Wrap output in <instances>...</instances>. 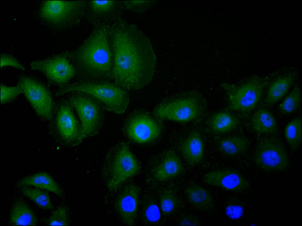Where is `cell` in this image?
I'll list each match as a JSON object with an SVG mask.
<instances>
[{"instance_id": "cell-8", "label": "cell", "mask_w": 302, "mask_h": 226, "mask_svg": "<svg viewBox=\"0 0 302 226\" xmlns=\"http://www.w3.org/2000/svg\"><path fill=\"white\" fill-rule=\"evenodd\" d=\"M266 81L254 75L240 85L226 82L220 84L228 96V107L232 110L248 112L260 101Z\"/></svg>"}, {"instance_id": "cell-34", "label": "cell", "mask_w": 302, "mask_h": 226, "mask_svg": "<svg viewBox=\"0 0 302 226\" xmlns=\"http://www.w3.org/2000/svg\"><path fill=\"white\" fill-rule=\"evenodd\" d=\"M225 213L229 218L233 219H237L243 216L244 208L239 202L232 200L226 205Z\"/></svg>"}, {"instance_id": "cell-28", "label": "cell", "mask_w": 302, "mask_h": 226, "mask_svg": "<svg viewBox=\"0 0 302 226\" xmlns=\"http://www.w3.org/2000/svg\"><path fill=\"white\" fill-rule=\"evenodd\" d=\"M179 197L172 187L164 189L160 195V208L162 213L168 215L173 213L179 205Z\"/></svg>"}, {"instance_id": "cell-36", "label": "cell", "mask_w": 302, "mask_h": 226, "mask_svg": "<svg viewBox=\"0 0 302 226\" xmlns=\"http://www.w3.org/2000/svg\"><path fill=\"white\" fill-rule=\"evenodd\" d=\"M178 224L180 225H198L201 224V221L196 217L186 215L180 219Z\"/></svg>"}, {"instance_id": "cell-23", "label": "cell", "mask_w": 302, "mask_h": 226, "mask_svg": "<svg viewBox=\"0 0 302 226\" xmlns=\"http://www.w3.org/2000/svg\"><path fill=\"white\" fill-rule=\"evenodd\" d=\"M252 127L258 135L273 134L277 132V125L273 114L264 108L258 109L252 119Z\"/></svg>"}, {"instance_id": "cell-24", "label": "cell", "mask_w": 302, "mask_h": 226, "mask_svg": "<svg viewBox=\"0 0 302 226\" xmlns=\"http://www.w3.org/2000/svg\"><path fill=\"white\" fill-rule=\"evenodd\" d=\"M10 221L15 225H36L37 220L30 207L23 201L18 200L12 206Z\"/></svg>"}, {"instance_id": "cell-5", "label": "cell", "mask_w": 302, "mask_h": 226, "mask_svg": "<svg viewBox=\"0 0 302 226\" xmlns=\"http://www.w3.org/2000/svg\"><path fill=\"white\" fill-rule=\"evenodd\" d=\"M141 168L139 161L128 145L120 142L108 153L103 174L107 188L116 190L125 181L138 173Z\"/></svg>"}, {"instance_id": "cell-6", "label": "cell", "mask_w": 302, "mask_h": 226, "mask_svg": "<svg viewBox=\"0 0 302 226\" xmlns=\"http://www.w3.org/2000/svg\"><path fill=\"white\" fill-rule=\"evenodd\" d=\"M123 131L130 141L139 144L155 143L163 131L162 120L144 110H136L125 120Z\"/></svg>"}, {"instance_id": "cell-30", "label": "cell", "mask_w": 302, "mask_h": 226, "mask_svg": "<svg viewBox=\"0 0 302 226\" xmlns=\"http://www.w3.org/2000/svg\"><path fill=\"white\" fill-rule=\"evenodd\" d=\"M301 98L300 88L296 85L279 104L280 111L283 114H289L294 112L299 107Z\"/></svg>"}, {"instance_id": "cell-12", "label": "cell", "mask_w": 302, "mask_h": 226, "mask_svg": "<svg viewBox=\"0 0 302 226\" xmlns=\"http://www.w3.org/2000/svg\"><path fill=\"white\" fill-rule=\"evenodd\" d=\"M69 60L67 52H65L33 61L29 66L32 70L44 74L53 83L64 86L75 74L74 67Z\"/></svg>"}, {"instance_id": "cell-25", "label": "cell", "mask_w": 302, "mask_h": 226, "mask_svg": "<svg viewBox=\"0 0 302 226\" xmlns=\"http://www.w3.org/2000/svg\"><path fill=\"white\" fill-rule=\"evenodd\" d=\"M249 145V141L246 138L239 136H232L219 140L217 147L222 154L235 156L245 153Z\"/></svg>"}, {"instance_id": "cell-1", "label": "cell", "mask_w": 302, "mask_h": 226, "mask_svg": "<svg viewBox=\"0 0 302 226\" xmlns=\"http://www.w3.org/2000/svg\"><path fill=\"white\" fill-rule=\"evenodd\" d=\"M113 54L112 79L127 90H137L152 81L157 57L146 35L136 25L121 18L110 25Z\"/></svg>"}, {"instance_id": "cell-13", "label": "cell", "mask_w": 302, "mask_h": 226, "mask_svg": "<svg viewBox=\"0 0 302 226\" xmlns=\"http://www.w3.org/2000/svg\"><path fill=\"white\" fill-rule=\"evenodd\" d=\"M69 102L60 104L56 112L55 126L61 139L69 145H78L80 124Z\"/></svg>"}, {"instance_id": "cell-7", "label": "cell", "mask_w": 302, "mask_h": 226, "mask_svg": "<svg viewBox=\"0 0 302 226\" xmlns=\"http://www.w3.org/2000/svg\"><path fill=\"white\" fill-rule=\"evenodd\" d=\"M80 120V133L78 144L85 139L97 134L101 129L104 108L96 100L81 92H76L69 98Z\"/></svg>"}, {"instance_id": "cell-4", "label": "cell", "mask_w": 302, "mask_h": 226, "mask_svg": "<svg viewBox=\"0 0 302 226\" xmlns=\"http://www.w3.org/2000/svg\"><path fill=\"white\" fill-rule=\"evenodd\" d=\"M206 105L204 98L199 92L187 91L162 100L155 107L153 114L162 120L188 123L200 118Z\"/></svg>"}, {"instance_id": "cell-11", "label": "cell", "mask_w": 302, "mask_h": 226, "mask_svg": "<svg viewBox=\"0 0 302 226\" xmlns=\"http://www.w3.org/2000/svg\"><path fill=\"white\" fill-rule=\"evenodd\" d=\"M254 161L259 168L269 171H283L289 164L285 148L278 139L274 138L264 139L259 143Z\"/></svg>"}, {"instance_id": "cell-22", "label": "cell", "mask_w": 302, "mask_h": 226, "mask_svg": "<svg viewBox=\"0 0 302 226\" xmlns=\"http://www.w3.org/2000/svg\"><path fill=\"white\" fill-rule=\"evenodd\" d=\"M239 122L238 118L230 113L219 111L209 117L207 125L214 134H224L234 130Z\"/></svg>"}, {"instance_id": "cell-3", "label": "cell", "mask_w": 302, "mask_h": 226, "mask_svg": "<svg viewBox=\"0 0 302 226\" xmlns=\"http://www.w3.org/2000/svg\"><path fill=\"white\" fill-rule=\"evenodd\" d=\"M69 92L86 94L98 101L105 109L117 114L126 111L130 101L127 90L115 83L106 81H87L66 85L58 90L55 95Z\"/></svg>"}, {"instance_id": "cell-15", "label": "cell", "mask_w": 302, "mask_h": 226, "mask_svg": "<svg viewBox=\"0 0 302 226\" xmlns=\"http://www.w3.org/2000/svg\"><path fill=\"white\" fill-rule=\"evenodd\" d=\"M140 187L131 183L119 193L115 202V208L123 222L133 225L137 217Z\"/></svg>"}, {"instance_id": "cell-2", "label": "cell", "mask_w": 302, "mask_h": 226, "mask_svg": "<svg viewBox=\"0 0 302 226\" xmlns=\"http://www.w3.org/2000/svg\"><path fill=\"white\" fill-rule=\"evenodd\" d=\"M111 25H96L90 36L76 50L67 52L78 71L89 81L112 79L113 54L110 42Z\"/></svg>"}, {"instance_id": "cell-35", "label": "cell", "mask_w": 302, "mask_h": 226, "mask_svg": "<svg viewBox=\"0 0 302 226\" xmlns=\"http://www.w3.org/2000/svg\"><path fill=\"white\" fill-rule=\"evenodd\" d=\"M12 67L15 69L24 71V66L14 56L7 53L1 54V68Z\"/></svg>"}, {"instance_id": "cell-17", "label": "cell", "mask_w": 302, "mask_h": 226, "mask_svg": "<svg viewBox=\"0 0 302 226\" xmlns=\"http://www.w3.org/2000/svg\"><path fill=\"white\" fill-rule=\"evenodd\" d=\"M89 8L96 19V25L108 24L110 20L114 23L119 19L124 8L122 1H92Z\"/></svg>"}, {"instance_id": "cell-29", "label": "cell", "mask_w": 302, "mask_h": 226, "mask_svg": "<svg viewBox=\"0 0 302 226\" xmlns=\"http://www.w3.org/2000/svg\"><path fill=\"white\" fill-rule=\"evenodd\" d=\"M161 209L156 200L148 196L144 200L142 208V218L147 223H156L161 219Z\"/></svg>"}, {"instance_id": "cell-21", "label": "cell", "mask_w": 302, "mask_h": 226, "mask_svg": "<svg viewBox=\"0 0 302 226\" xmlns=\"http://www.w3.org/2000/svg\"><path fill=\"white\" fill-rule=\"evenodd\" d=\"M185 194L189 202L196 208L204 211L213 207V200L210 193L197 184L189 185L185 189Z\"/></svg>"}, {"instance_id": "cell-18", "label": "cell", "mask_w": 302, "mask_h": 226, "mask_svg": "<svg viewBox=\"0 0 302 226\" xmlns=\"http://www.w3.org/2000/svg\"><path fill=\"white\" fill-rule=\"evenodd\" d=\"M180 153L186 163L194 166L199 164L204 155V143L199 132L193 131L180 143Z\"/></svg>"}, {"instance_id": "cell-16", "label": "cell", "mask_w": 302, "mask_h": 226, "mask_svg": "<svg viewBox=\"0 0 302 226\" xmlns=\"http://www.w3.org/2000/svg\"><path fill=\"white\" fill-rule=\"evenodd\" d=\"M183 170L184 167L178 155L174 150L168 149L156 162L152 174L156 181L163 182L179 176Z\"/></svg>"}, {"instance_id": "cell-19", "label": "cell", "mask_w": 302, "mask_h": 226, "mask_svg": "<svg viewBox=\"0 0 302 226\" xmlns=\"http://www.w3.org/2000/svg\"><path fill=\"white\" fill-rule=\"evenodd\" d=\"M297 72L292 71L275 80L268 87L265 98V104L270 106L282 98L294 83Z\"/></svg>"}, {"instance_id": "cell-20", "label": "cell", "mask_w": 302, "mask_h": 226, "mask_svg": "<svg viewBox=\"0 0 302 226\" xmlns=\"http://www.w3.org/2000/svg\"><path fill=\"white\" fill-rule=\"evenodd\" d=\"M19 186H30L51 192L57 196L62 195V191L54 179L46 172H39L21 179Z\"/></svg>"}, {"instance_id": "cell-31", "label": "cell", "mask_w": 302, "mask_h": 226, "mask_svg": "<svg viewBox=\"0 0 302 226\" xmlns=\"http://www.w3.org/2000/svg\"><path fill=\"white\" fill-rule=\"evenodd\" d=\"M1 104H4L14 100L20 94L23 93L21 84L18 82L15 86H8L1 84Z\"/></svg>"}, {"instance_id": "cell-10", "label": "cell", "mask_w": 302, "mask_h": 226, "mask_svg": "<svg viewBox=\"0 0 302 226\" xmlns=\"http://www.w3.org/2000/svg\"><path fill=\"white\" fill-rule=\"evenodd\" d=\"M18 82L23 93L36 114L43 120L51 121L54 102L49 89L41 81L28 75H21Z\"/></svg>"}, {"instance_id": "cell-32", "label": "cell", "mask_w": 302, "mask_h": 226, "mask_svg": "<svg viewBox=\"0 0 302 226\" xmlns=\"http://www.w3.org/2000/svg\"><path fill=\"white\" fill-rule=\"evenodd\" d=\"M124 8L135 13H142L153 8L156 1H123Z\"/></svg>"}, {"instance_id": "cell-14", "label": "cell", "mask_w": 302, "mask_h": 226, "mask_svg": "<svg viewBox=\"0 0 302 226\" xmlns=\"http://www.w3.org/2000/svg\"><path fill=\"white\" fill-rule=\"evenodd\" d=\"M203 180L209 185L235 192H244L250 186L249 181L240 173L230 169L209 172L204 175Z\"/></svg>"}, {"instance_id": "cell-26", "label": "cell", "mask_w": 302, "mask_h": 226, "mask_svg": "<svg viewBox=\"0 0 302 226\" xmlns=\"http://www.w3.org/2000/svg\"><path fill=\"white\" fill-rule=\"evenodd\" d=\"M22 194L38 206L45 209L53 208L50 196L46 190L30 186H20Z\"/></svg>"}, {"instance_id": "cell-33", "label": "cell", "mask_w": 302, "mask_h": 226, "mask_svg": "<svg viewBox=\"0 0 302 226\" xmlns=\"http://www.w3.org/2000/svg\"><path fill=\"white\" fill-rule=\"evenodd\" d=\"M48 225H68V216L66 208L62 206L52 212L46 221Z\"/></svg>"}, {"instance_id": "cell-27", "label": "cell", "mask_w": 302, "mask_h": 226, "mask_svg": "<svg viewBox=\"0 0 302 226\" xmlns=\"http://www.w3.org/2000/svg\"><path fill=\"white\" fill-rule=\"evenodd\" d=\"M301 118H296L290 121L284 129V136L287 143L293 149H297L302 141Z\"/></svg>"}, {"instance_id": "cell-9", "label": "cell", "mask_w": 302, "mask_h": 226, "mask_svg": "<svg viewBox=\"0 0 302 226\" xmlns=\"http://www.w3.org/2000/svg\"><path fill=\"white\" fill-rule=\"evenodd\" d=\"M85 7V2L83 1H46L42 3L39 16L54 28H67L81 18Z\"/></svg>"}]
</instances>
